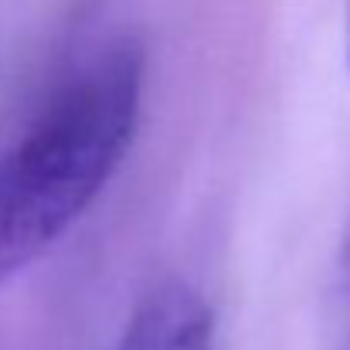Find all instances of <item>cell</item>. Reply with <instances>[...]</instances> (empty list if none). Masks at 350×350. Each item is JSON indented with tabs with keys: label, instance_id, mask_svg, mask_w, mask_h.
<instances>
[{
	"label": "cell",
	"instance_id": "6da1fadb",
	"mask_svg": "<svg viewBox=\"0 0 350 350\" xmlns=\"http://www.w3.org/2000/svg\"><path fill=\"white\" fill-rule=\"evenodd\" d=\"M146 48L133 31L75 51L24 129L0 146V289L96 204L143 113Z\"/></svg>",
	"mask_w": 350,
	"mask_h": 350
},
{
	"label": "cell",
	"instance_id": "7a4b0ae2",
	"mask_svg": "<svg viewBox=\"0 0 350 350\" xmlns=\"http://www.w3.org/2000/svg\"><path fill=\"white\" fill-rule=\"evenodd\" d=\"M116 350H215V313L191 282H153L133 303Z\"/></svg>",
	"mask_w": 350,
	"mask_h": 350
},
{
	"label": "cell",
	"instance_id": "3957f363",
	"mask_svg": "<svg viewBox=\"0 0 350 350\" xmlns=\"http://www.w3.org/2000/svg\"><path fill=\"white\" fill-rule=\"evenodd\" d=\"M340 282H344V293L350 299V221L347 232H344V248H340Z\"/></svg>",
	"mask_w": 350,
	"mask_h": 350
},
{
	"label": "cell",
	"instance_id": "277c9868",
	"mask_svg": "<svg viewBox=\"0 0 350 350\" xmlns=\"http://www.w3.org/2000/svg\"><path fill=\"white\" fill-rule=\"evenodd\" d=\"M347 62H350V0H347Z\"/></svg>",
	"mask_w": 350,
	"mask_h": 350
},
{
	"label": "cell",
	"instance_id": "5b68a950",
	"mask_svg": "<svg viewBox=\"0 0 350 350\" xmlns=\"http://www.w3.org/2000/svg\"><path fill=\"white\" fill-rule=\"evenodd\" d=\"M344 350H350V340H347V347H344Z\"/></svg>",
	"mask_w": 350,
	"mask_h": 350
}]
</instances>
